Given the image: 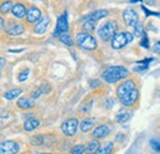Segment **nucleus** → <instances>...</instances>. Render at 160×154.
<instances>
[{"instance_id":"obj_22","label":"nucleus","mask_w":160,"mask_h":154,"mask_svg":"<svg viewBox=\"0 0 160 154\" xmlns=\"http://www.w3.org/2000/svg\"><path fill=\"white\" fill-rule=\"evenodd\" d=\"M79 127L82 132H89L90 130H92V127H94V122H92L90 118H85V120H82V121L79 123Z\"/></svg>"},{"instance_id":"obj_26","label":"nucleus","mask_w":160,"mask_h":154,"mask_svg":"<svg viewBox=\"0 0 160 154\" xmlns=\"http://www.w3.org/2000/svg\"><path fill=\"white\" fill-rule=\"evenodd\" d=\"M85 153V146L84 144H77L70 149V154H84Z\"/></svg>"},{"instance_id":"obj_24","label":"nucleus","mask_w":160,"mask_h":154,"mask_svg":"<svg viewBox=\"0 0 160 154\" xmlns=\"http://www.w3.org/2000/svg\"><path fill=\"white\" fill-rule=\"evenodd\" d=\"M12 6H14L12 1H10V0H9V1H5V3H2V4L0 5V13H1V14H6V13L11 11Z\"/></svg>"},{"instance_id":"obj_5","label":"nucleus","mask_w":160,"mask_h":154,"mask_svg":"<svg viewBox=\"0 0 160 154\" xmlns=\"http://www.w3.org/2000/svg\"><path fill=\"white\" fill-rule=\"evenodd\" d=\"M133 35L131 32H120V33H116L113 36V38L111 39V47L113 49H121L123 48L126 44L131 43L133 41Z\"/></svg>"},{"instance_id":"obj_36","label":"nucleus","mask_w":160,"mask_h":154,"mask_svg":"<svg viewBox=\"0 0 160 154\" xmlns=\"http://www.w3.org/2000/svg\"><path fill=\"white\" fill-rule=\"evenodd\" d=\"M4 27V20H2V18H0V30Z\"/></svg>"},{"instance_id":"obj_33","label":"nucleus","mask_w":160,"mask_h":154,"mask_svg":"<svg viewBox=\"0 0 160 154\" xmlns=\"http://www.w3.org/2000/svg\"><path fill=\"white\" fill-rule=\"evenodd\" d=\"M153 49H154V52H155V53H159L160 54V41L155 42V44H154Z\"/></svg>"},{"instance_id":"obj_9","label":"nucleus","mask_w":160,"mask_h":154,"mask_svg":"<svg viewBox=\"0 0 160 154\" xmlns=\"http://www.w3.org/2000/svg\"><path fill=\"white\" fill-rule=\"evenodd\" d=\"M42 19V14H41V10L36 6H30L26 11V20L27 22L30 23H35V22H38Z\"/></svg>"},{"instance_id":"obj_17","label":"nucleus","mask_w":160,"mask_h":154,"mask_svg":"<svg viewBox=\"0 0 160 154\" xmlns=\"http://www.w3.org/2000/svg\"><path fill=\"white\" fill-rule=\"evenodd\" d=\"M18 106L21 109H32L35 106V100L32 97L22 96L18 100Z\"/></svg>"},{"instance_id":"obj_25","label":"nucleus","mask_w":160,"mask_h":154,"mask_svg":"<svg viewBox=\"0 0 160 154\" xmlns=\"http://www.w3.org/2000/svg\"><path fill=\"white\" fill-rule=\"evenodd\" d=\"M152 59H147V60H142L138 63L137 67H134V72H142V70H147L148 69V63L150 62Z\"/></svg>"},{"instance_id":"obj_28","label":"nucleus","mask_w":160,"mask_h":154,"mask_svg":"<svg viewBox=\"0 0 160 154\" xmlns=\"http://www.w3.org/2000/svg\"><path fill=\"white\" fill-rule=\"evenodd\" d=\"M59 39L64 43V44H67V46H73V39H72V37H70L68 33H63V35H60Z\"/></svg>"},{"instance_id":"obj_18","label":"nucleus","mask_w":160,"mask_h":154,"mask_svg":"<svg viewBox=\"0 0 160 154\" xmlns=\"http://www.w3.org/2000/svg\"><path fill=\"white\" fill-rule=\"evenodd\" d=\"M100 142L98 141V139H94V141H91V142H89L88 143V146L85 147V153L86 154H96L98 153V151H99V148H100Z\"/></svg>"},{"instance_id":"obj_8","label":"nucleus","mask_w":160,"mask_h":154,"mask_svg":"<svg viewBox=\"0 0 160 154\" xmlns=\"http://www.w3.org/2000/svg\"><path fill=\"white\" fill-rule=\"evenodd\" d=\"M68 28H69V23H68V15L67 13H64L63 15H60L57 21V27L54 30V33L53 36L54 37H59L60 35L63 33H67L68 32Z\"/></svg>"},{"instance_id":"obj_6","label":"nucleus","mask_w":160,"mask_h":154,"mask_svg":"<svg viewBox=\"0 0 160 154\" xmlns=\"http://www.w3.org/2000/svg\"><path fill=\"white\" fill-rule=\"evenodd\" d=\"M78 128H79V121L77 118H68L62 123V131L68 137L75 136Z\"/></svg>"},{"instance_id":"obj_27","label":"nucleus","mask_w":160,"mask_h":154,"mask_svg":"<svg viewBox=\"0 0 160 154\" xmlns=\"http://www.w3.org/2000/svg\"><path fill=\"white\" fill-rule=\"evenodd\" d=\"M133 28H134V33H136V36H143V32H144V27H143V23L142 22H137L134 26H133Z\"/></svg>"},{"instance_id":"obj_31","label":"nucleus","mask_w":160,"mask_h":154,"mask_svg":"<svg viewBox=\"0 0 160 154\" xmlns=\"http://www.w3.org/2000/svg\"><path fill=\"white\" fill-rule=\"evenodd\" d=\"M140 46L144 47V48H148V47H149V39L147 37V35H143L142 41H140Z\"/></svg>"},{"instance_id":"obj_21","label":"nucleus","mask_w":160,"mask_h":154,"mask_svg":"<svg viewBox=\"0 0 160 154\" xmlns=\"http://www.w3.org/2000/svg\"><path fill=\"white\" fill-rule=\"evenodd\" d=\"M112 152H113V143L112 142H106L105 144L100 146L96 154H111Z\"/></svg>"},{"instance_id":"obj_15","label":"nucleus","mask_w":160,"mask_h":154,"mask_svg":"<svg viewBox=\"0 0 160 154\" xmlns=\"http://www.w3.org/2000/svg\"><path fill=\"white\" fill-rule=\"evenodd\" d=\"M40 126V121L35 117H30L27 118L25 122H23V130L27 131V132H31V131H35L37 127Z\"/></svg>"},{"instance_id":"obj_14","label":"nucleus","mask_w":160,"mask_h":154,"mask_svg":"<svg viewBox=\"0 0 160 154\" xmlns=\"http://www.w3.org/2000/svg\"><path fill=\"white\" fill-rule=\"evenodd\" d=\"M26 6L23 5V4H15L14 6H12V9H11V13H12V15L15 16V18H18V19H23L25 16H26Z\"/></svg>"},{"instance_id":"obj_1","label":"nucleus","mask_w":160,"mask_h":154,"mask_svg":"<svg viewBox=\"0 0 160 154\" xmlns=\"http://www.w3.org/2000/svg\"><path fill=\"white\" fill-rule=\"evenodd\" d=\"M138 96H139V91L137 89V85L131 79L124 80L117 88V97L121 104L124 106H133L138 100Z\"/></svg>"},{"instance_id":"obj_16","label":"nucleus","mask_w":160,"mask_h":154,"mask_svg":"<svg viewBox=\"0 0 160 154\" xmlns=\"http://www.w3.org/2000/svg\"><path fill=\"white\" fill-rule=\"evenodd\" d=\"M106 16H108V11L107 10H102V9H99V10H95V11H92L91 14H89L85 19L86 20H91V21H98V20L100 19H103V18H106Z\"/></svg>"},{"instance_id":"obj_20","label":"nucleus","mask_w":160,"mask_h":154,"mask_svg":"<svg viewBox=\"0 0 160 154\" xmlns=\"http://www.w3.org/2000/svg\"><path fill=\"white\" fill-rule=\"evenodd\" d=\"M30 144L32 147H43L44 146V136L43 135H36L31 137Z\"/></svg>"},{"instance_id":"obj_2","label":"nucleus","mask_w":160,"mask_h":154,"mask_svg":"<svg viewBox=\"0 0 160 154\" xmlns=\"http://www.w3.org/2000/svg\"><path fill=\"white\" fill-rule=\"evenodd\" d=\"M129 75V72L127 68L121 67V65H113V67H108L103 70L102 73V78L106 83L110 84H115L117 81H120L122 79L127 78Z\"/></svg>"},{"instance_id":"obj_29","label":"nucleus","mask_w":160,"mask_h":154,"mask_svg":"<svg viewBox=\"0 0 160 154\" xmlns=\"http://www.w3.org/2000/svg\"><path fill=\"white\" fill-rule=\"evenodd\" d=\"M84 30L85 31H94L95 30V21L86 20V22L84 23Z\"/></svg>"},{"instance_id":"obj_12","label":"nucleus","mask_w":160,"mask_h":154,"mask_svg":"<svg viewBox=\"0 0 160 154\" xmlns=\"http://www.w3.org/2000/svg\"><path fill=\"white\" fill-rule=\"evenodd\" d=\"M110 132H111V127H110L108 125H100V126H98V127L94 130L92 137H94L95 139H101V138L107 137V136L110 135Z\"/></svg>"},{"instance_id":"obj_38","label":"nucleus","mask_w":160,"mask_h":154,"mask_svg":"<svg viewBox=\"0 0 160 154\" xmlns=\"http://www.w3.org/2000/svg\"><path fill=\"white\" fill-rule=\"evenodd\" d=\"M41 154H51V153H41Z\"/></svg>"},{"instance_id":"obj_3","label":"nucleus","mask_w":160,"mask_h":154,"mask_svg":"<svg viewBox=\"0 0 160 154\" xmlns=\"http://www.w3.org/2000/svg\"><path fill=\"white\" fill-rule=\"evenodd\" d=\"M117 28H118L117 22L115 20H108L100 26V28L98 30V35L102 41H108L113 38V36L117 33Z\"/></svg>"},{"instance_id":"obj_11","label":"nucleus","mask_w":160,"mask_h":154,"mask_svg":"<svg viewBox=\"0 0 160 154\" xmlns=\"http://www.w3.org/2000/svg\"><path fill=\"white\" fill-rule=\"evenodd\" d=\"M49 25H51V20L48 16H44L37 22L36 27H35V33L37 35H43L47 32V30L49 28Z\"/></svg>"},{"instance_id":"obj_37","label":"nucleus","mask_w":160,"mask_h":154,"mask_svg":"<svg viewBox=\"0 0 160 154\" xmlns=\"http://www.w3.org/2000/svg\"><path fill=\"white\" fill-rule=\"evenodd\" d=\"M137 1H140V0H132L131 3H137Z\"/></svg>"},{"instance_id":"obj_32","label":"nucleus","mask_w":160,"mask_h":154,"mask_svg":"<svg viewBox=\"0 0 160 154\" xmlns=\"http://www.w3.org/2000/svg\"><path fill=\"white\" fill-rule=\"evenodd\" d=\"M143 10H144V13H145L148 16H149V15H155V16H159L160 18V13H152V11H149L145 6H143Z\"/></svg>"},{"instance_id":"obj_23","label":"nucleus","mask_w":160,"mask_h":154,"mask_svg":"<svg viewBox=\"0 0 160 154\" xmlns=\"http://www.w3.org/2000/svg\"><path fill=\"white\" fill-rule=\"evenodd\" d=\"M21 94H22V90L19 89V88H15V89H11V90L6 91L4 94V97L6 100H14V99H16L18 96H20Z\"/></svg>"},{"instance_id":"obj_7","label":"nucleus","mask_w":160,"mask_h":154,"mask_svg":"<svg viewBox=\"0 0 160 154\" xmlns=\"http://www.w3.org/2000/svg\"><path fill=\"white\" fill-rule=\"evenodd\" d=\"M20 144L15 141H4L0 143V154H18Z\"/></svg>"},{"instance_id":"obj_19","label":"nucleus","mask_w":160,"mask_h":154,"mask_svg":"<svg viewBox=\"0 0 160 154\" xmlns=\"http://www.w3.org/2000/svg\"><path fill=\"white\" fill-rule=\"evenodd\" d=\"M131 117H132V112H131V111L122 110V111H120V112L117 114L116 120H117V122H120V123H126L127 121L131 120Z\"/></svg>"},{"instance_id":"obj_4","label":"nucleus","mask_w":160,"mask_h":154,"mask_svg":"<svg viewBox=\"0 0 160 154\" xmlns=\"http://www.w3.org/2000/svg\"><path fill=\"white\" fill-rule=\"evenodd\" d=\"M77 43L84 51H94L98 47V42L95 37H92L88 32H80L77 35Z\"/></svg>"},{"instance_id":"obj_35","label":"nucleus","mask_w":160,"mask_h":154,"mask_svg":"<svg viewBox=\"0 0 160 154\" xmlns=\"http://www.w3.org/2000/svg\"><path fill=\"white\" fill-rule=\"evenodd\" d=\"M5 63H6V62H5V59H4V58H1V57H0V70H1L2 68H4V65H5Z\"/></svg>"},{"instance_id":"obj_10","label":"nucleus","mask_w":160,"mask_h":154,"mask_svg":"<svg viewBox=\"0 0 160 154\" xmlns=\"http://www.w3.org/2000/svg\"><path fill=\"white\" fill-rule=\"evenodd\" d=\"M123 20L128 26H134L137 22H139L138 21V14L132 9H127V10L123 11Z\"/></svg>"},{"instance_id":"obj_34","label":"nucleus","mask_w":160,"mask_h":154,"mask_svg":"<svg viewBox=\"0 0 160 154\" xmlns=\"http://www.w3.org/2000/svg\"><path fill=\"white\" fill-rule=\"evenodd\" d=\"M152 144H153V148L155 149V151H160V143H158V142H152Z\"/></svg>"},{"instance_id":"obj_30","label":"nucleus","mask_w":160,"mask_h":154,"mask_svg":"<svg viewBox=\"0 0 160 154\" xmlns=\"http://www.w3.org/2000/svg\"><path fill=\"white\" fill-rule=\"evenodd\" d=\"M30 75V69H25L23 72H21L19 75V81H25Z\"/></svg>"},{"instance_id":"obj_13","label":"nucleus","mask_w":160,"mask_h":154,"mask_svg":"<svg viewBox=\"0 0 160 154\" xmlns=\"http://www.w3.org/2000/svg\"><path fill=\"white\" fill-rule=\"evenodd\" d=\"M23 31H25V27L21 23H12L6 28V33L9 36H19L21 33H23Z\"/></svg>"}]
</instances>
